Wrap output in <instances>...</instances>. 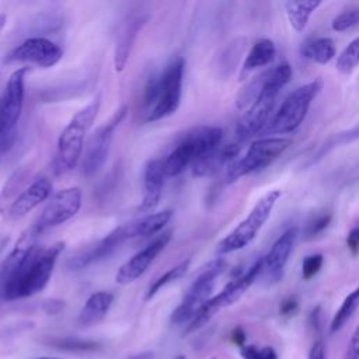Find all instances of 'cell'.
I'll list each match as a JSON object with an SVG mask.
<instances>
[{
    "mask_svg": "<svg viewBox=\"0 0 359 359\" xmlns=\"http://www.w3.org/2000/svg\"><path fill=\"white\" fill-rule=\"evenodd\" d=\"M125 240H129V234L126 230V226L122 224L116 229H114L111 233H108L101 241H98L95 245L90 247L80 255H76L67 261V266L72 271L83 269L97 261H101L107 258L118 245H121Z\"/></svg>",
    "mask_w": 359,
    "mask_h": 359,
    "instance_id": "obj_16",
    "label": "cell"
},
{
    "mask_svg": "<svg viewBox=\"0 0 359 359\" xmlns=\"http://www.w3.org/2000/svg\"><path fill=\"white\" fill-rule=\"evenodd\" d=\"M359 307V286H356L341 303L339 309L337 310V313L334 314L331 324H330V331L331 332H337L339 331L346 323L348 320L353 316V313L356 311V309Z\"/></svg>",
    "mask_w": 359,
    "mask_h": 359,
    "instance_id": "obj_27",
    "label": "cell"
},
{
    "mask_svg": "<svg viewBox=\"0 0 359 359\" xmlns=\"http://www.w3.org/2000/svg\"><path fill=\"white\" fill-rule=\"evenodd\" d=\"M175 359H185V356L184 355H178Z\"/></svg>",
    "mask_w": 359,
    "mask_h": 359,
    "instance_id": "obj_44",
    "label": "cell"
},
{
    "mask_svg": "<svg viewBox=\"0 0 359 359\" xmlns=\"http://www.w3.org/2000/svg\"><path fill=\"white\" fill-rule=\"evenodd\" d=\"M359 139V123H356L355 126H352L351 129L348 130H344V132H339V133H335L323 147H321V151L318 153V158L327 153L328 150H331L332 147L335 146H341V144H346V143H352L355 140Z\"/></svg>",
    "mask_w": 359,
    "mask_h": 359,
    "instance_id": "obj_30",
    "label": "cell"
},
{
    "mask_svg": "<svg viewBox=\"0 0 359 359\" xmlns=\"http://www.w3.org/2000/svg\"><path fill=\"white\" fill-rule=\"evenodd\" d=\"M297 227L292 226L286 229L272 244L268 254L264 257V268L262 273L269 276L272 280H278L282 276V272L287 264V259L293 251L296 238H297Z\"/></svg>",
    "mask_w": 359,
    "mask_h": 359,
    "instance_id": "obj_17",
    "label": "cell"
},
{
    "mask_svg": "<svg viewBox=\"0 0 359 359\" xmlns=\"http://www.w3.org/2000/svg\"><path fill=\"white\" fill-rule=\"evenodd\" d=\"M63 248V241H57L46 248L36 245L14 276L0 289V296L4 300H15L31 297L41 292L48 285Z\"/></svg>",
    "mask_w": 359,
    "mask_h": 359,
    "instance_id": "obj_1",
    "label": "cell"
},
{
    "mask_svg": "<svg viewBox=\"0 0 359 359\" xmlns=\"http://www.w3.org/2000/svg\"><path fill=\"white\" fill-rule=\"evenodd\" d=\"M171 215H172L171 210H161L156 213H149L130 223H125L129 238L156 234L168 223V220L171 219Z\"/></svg>",
    "mask_w": 359,
    "mask_h": 359,
    "instance_id": "obj_22",
    "label": "cell"
},
{
    "mask_svg": "<svg viewBox=\"0 0 359 359\" xmlns=\"http://www.w3.org/2000/svg\"><path fill=\"white\" fill-rule=\"evenodd\" d=\"M331 222V213L328 212H323L316 215L314 217H311L304 229V236L306 238H313L314 236L320 234L324 229H327V226Z\"/></svg>",
    "mask_w": 359,
    "mask_h": 359,
    "instance_id": "obj_33",
    "label": "cell"
},
{
    "mask_svg": "<svg viewBox=\"0 0 359 359\" xmlns=\"http://www.w3.org/2000/svg\"><path fill=\"white\" fill-rule=\"evenodd\" d=\"M53 345L59 349L69 352H93L100 349V345L94 341H81V339H60L53 342Z\"/></svg>",
    "mask_w": 359,
    "mask_h": 359,
    "instance_id": "obj_32",
    "label": "cell"
},
{
    "mask_svg": "<svg viewBox=\"0 0 359 359\" xmlns=\"http://www.w3.org/2000/svg\"><path fill=\"white\" fill-rule=\"evenodd\" d=\"M323 262H324L323 254L307 255L303 259V264H302V276H303V279L309 280L313 276H316L320 272V269L323 266Z\"/></svg>",
    "mask_w": 359,
    "mask_h": 359,
    "instance_id": "obj_34",
    "label": "cell"
},
{
    "mask_svg": "<svg viewBox=\"0 0 359 359\" xmlns=\"http://www.w3.org/2000/svg\"><path fill=\"white\" fill-rule=\"evenodd\" d=\"M302 56L318 65H327L335 56V43L328 36L310 39L302 46Z\"/></svg>",
    "mask_w": 359,
    "mask_h": 359,
    "instance_id": "obj_25",
    "label": "cell"
},
{
    "mask_svg": "<svg viewBox=\"0 0 359 359\" xmlns=\"http://www.w3.org/2000/svg\"><path fill=\"white\" fill-rule=\"evenodd\" d=\"M262 268H264V257H259L252 262V265L247 271H244L241 275L230 280L216 296L210 297L201 307V310L195 314V317L188 323L185 334H191L199 330L217 311L236 303L247 292V289L255 282V279L262 273Z\"/></svg>",
    "mask_w": 359,
    "mask_h": 359,
    "instance_id": "obj_8",
    "label": "cell"
},
{
    "mask_svg": "<svg viewBox=\"0 0 359 359\" xmlns=\"http://www.w3.org/2000/svg\"><path fill=\"white\" fill-rule=\"evenodd\" d=\"M39 359H59V358H39Z\"/></svg>",
    "mask_w": 359,
    "mask_h": 359,
    "instance_id": "obj_45",
    "label": "cell"
},
{
    "mask_svg": "<svg viewBox=\"0 0 359 359\" xmlns=\"http://www.w3.org/2000/svg\"><path fill=\"white\" fill-rule=\"evenodd\" d=\"M292 76L293 70L287 63L278 65L264 72L262 91L254 102L244 109V114L236 126V137L238 142H245L250 137L262 133L272 118L271 115L280 90L292 80Z\"/></svg>",
    "mask_w": 359,
    "mask_h": 359,
    "instance_id": "obj_2",
    "label": "cell"
},
{
    "mask_svg": "<svg viewBox=\"0 0 359 359\" xmlns=\"http://www.w3.org/2000/svg\"><path fill=\"white\" fill-rule=\"evenodd\" d=\"M353 229H355V230H356V233H358V236H359V223H358V224H356V226H355V227H353Z\"/></svg>",
    "mask_w": 359,
    "mask_h": 359,
    "instance_id": "obj_43",
    "label": "cell"
},
{
    "mask_svg": "<svg viewBox=\"0 0 359 359\" xmlns=\"http://www.w3.org/2000/svg\"><path fill=\"white\" fill-rule=\"evenodd\" d=\"M6 20H7L6 15H4V14H0V31H1L3 27L6 25Z\"/></svg>",
    "mask_w": 359,
    "mask_h": 359,
    "instance_id": "obj_42",
    "label": "cell"
},
{
    "mask_svg": "<svg viewBox=\"0 0 359 359\" xmlns=\"http://www.w3.org/2000/svg\"><path fill=\"white\" fill-rule=\"evenodd\" d=\"M15 137H17V132L15 130H11V132L0 136V154L7 153L14 146Z\"/></svg>",
    "mask_w": 359,
    "mask_h": 359,
    "instance_id": "obj_37",
    "label": "cell"
},
{
    "mask_svg": "<svg viewBox=\"0 0 359 359\" xmlns=\"http://www.w3.org/2000/svg\"><path fill=\"white\" fill-rule=\"evenodd\" d=\"M321 6V1H286L285 10L292 28L296 32H303L311 14Z\"/></svg>",
    "mask_w": 359,
    "mask_h": 359,
    "instance_id": "obj_26",
    "label": "cell"
},
{
    "mask_svg": "<svg viewBox=\"0 0 359 359\" xmlns=\"http://www.w3.org/2000/svg\"><path fill=\"white\" fill-rule=\"evenodd\" d=\"M282 196L280 191L272 189L261 196L248 216L241 220L219 244L217 252L219 254H230L247 247L258 234L261 227L269 219L276 202Z\"/></svg>",
    "mask_w": 359,
    "mask_h": 359,
    "instance_id": "obj_9",
    "label": "cell"
},
{
    "mask_svg": "<svg viewBox=\"0 0 359 359\" xmlns=\"http://www.w3.org/2000/svg\"><path fill=\"white\" fill-rule=\"evenodd\" d=\"M132 359H153V353L144 352V353H140V355H137V356H133Z\"/></svg>",
    "mask_w": 359,
    "mask_h": 359,
    "instance_id": "obj_41",
    "label": "cell"
},
{
    "mask_svg": "<svg viewBox=\"0 0 359 359\" xmlns=\"http://www.w3.org/2000/svg\"><path fill=\"white\" fill-rule=\"evenodd\" d=\"M344 359H359V324L351 335Z\"/></svg>",
    "mask_w": 359,
    "mask_h": 359,
    "instance_id": "obj_36",
    "label": "cell"
},
{
    "mask_svg": "<svg viewBox=\"0 0 359 359\" xmlns=\"http://www.w3.org/2000/svg\"><path fill=\"white\" fill-rule=\"evenodd\" d=\"M358 24H359V8H351V10H345L344 13L338 14L332 20L331 27L337 32H344V31H348V29L356 27Z\"/></svg>",
    "mask_w": 359,
    "mask_h": 359,
    "instance_id": "obj_31",
    "label": "cell"
},
{
    "mask_svg": "<svg viewBox=\"0 0 359 359\" xmlns=\"http://www.w3.org/2000/svg\"><path fill=\"white\" fill-rule=\"evenodd\" d=\"M275 55H276V46L272 39L262 38L257 41L250 49L243 63V74H247L255 69H259L272 63V60L275 59Z\"/></svg>",
    "mask_w": 359,
    "mask_h": 359,
    "instance_id": "obj_23",
    "label": "cell"
},
{
    "mask_svg": "<svg viewBox=\"0 0 359 359\" xmlns=\"http://www.w3.org/2000/svg\"><path fill=\"white\" fill-rule=\"evenodd\" d=\"M290 143L292 140L283 136H265L254 140L243 157L236 158L226 167L224 182L233 184L241 177L269 165L290 146Z\"/></svg>",
    "mask_w": 359,
    "mask_h": 359,
    "instance_id": "obj_7",
    "label": "cell"
},
{
    "mask_svg": "<svg viewBox=\"0 0 359 359\" xmlns=\"http://www.w3.org/2000/svg\"><path fill=\"white\" fill-rule=\"evenodd\" d=\"M227 262L224 258H215L206 264L199 275L195 278L187 293L184 294L178 307L171 313V323L184 324L189 323L201 307L210 299L216 279L226 269Z\"/></svg>",
    "mask_w": 359,
    "mask_h": 359,
    "instance_id": "obj_10",
    "label": "cell"
},
{
    "mask_svg": "<svg viewBox=\"0 0 359 359\" xmlns=\"http://www.w3.org/2000/svg\"><path fill=\"white\" fill-rule=\"evenodd\" d=\"M52 192V182L46 177L35 180L28 188H25L10 205L7 210L8 219H20L35 209L39 203L49 198Z\"/></svg>",
    "mask_w": 359,
    "mask_h": 359,
    "instance_id": "obj_19",
    "label": "cell"
},
{
    "mask_svg": "<svg viewBox=\"0 0 359 359\" xmlns=\"http://www.w3.org/2000/svg\"><path fill=\"white\" fill-rule=\"evenodd\" d=\"M38 236H39V231L35 229V226L25 230L20 236L18 241L15 243V245L10 251V254L1 261V264H0V289L14 276V273L21 268V265L25 262L28 255L36 247Z\"/></svg>",
    "mask_w": 359,
    "mask_h": 359,
    "instance_id": "obj_18",
    "label": "cell"
},
{
    "mask_svg": "<svg viewBox=\"0 0 359 359\" xmlns=\"http://www.w3.org/2000/svg\"><path fill=\"white\" fill-rule=\"evenodd\" d=\"M299 302L294 297H287L280 304V314L282 316H292L297 311Z\"/></svg>",
    "mask_w": 359,
    "mask_h": 359,
    "instance_id": "obj_38",
    "label": "cell"
},
{
    "mask_svg": "<svg viewBox=\"0 0 359 359\" xmlns=\"http://www.w3.org/2000/svg\"><path fill=\"white\" fill-rule=\"evenodd\" d=\"M164 165L163 161L158 158L150 160L144 167L143 175V185H144V195L143 202L140 205L142 212H151L160 201L163 185H164Z\"/></svg>",
    "mask_w": 359,
    "mask_h": 359,
    "instance_id": "obj_20",
    "label": "cell"
},
{
    "mask_svg": "<svg viewBox=\"0 0 359 359\" xmlns=\"http://www.w3.org/2000/svg\"><path fill=\"white\" fill-rule=\"evenodd\" d=\"M189 262H191L189 259H185V261L177 264L175 266H172L171 269H168V271H167L165 273H163L160 278H157V279L153 282V285L149 287V290H147V293H146V300L151 299V297H153L158 290H161L164 286H167V285H170V283L178 280L180 278H182V276L185 275L188 266H189Z\"/></svg>",
    "mask_w": 359,
    "mask_h": 359,
    "instance_id": "obj_29",
    "label": "cell"
},
{
    "mask_svg": "<svg viewBox=\"0 0 359 359\" xmlns=\"http://www.w3.org/2000/svg\"><path fill=\"white\" fill-rule=\"evenodd\" d=\"M63 56V49L53 41L42 36H34L22 41L11 49L6 57V63H32L39 67H52Z\"/></svg>",
    "mask_w": 359,
    "mask_h": 359,
    "instance_id": "obj_12",
    "label": "cell"
},
{
    "mask_svg": "<svg viewBox=\"0 0 359 359\" xmlns=\"http://www.w3.org/2000/svg\"><path fill=\"white\" fill-rule=\"evenodd\" d=\"M100 104V95H97L81 108L62 130L57 139V153L55 160L56 174H65L77 165L83 153L86 135L98 114Z\"/></svg>",
    "mask_w": 359,
    "mask_h": 359,
    "instance_id": "obj_5",
    "label": "cell"
},
{
    "mask_svg": "<svg viewBox=\"0 0 359 359\" xmlns=\"http://www.w3.org/2000/svg\"><path fill=\"white\" fill-rule=\"evenodd\" d=\"M81 208V189L69 187L52 195L43 210L41 212L35 229L42 233L46 229L59 226L72 219Z\"/></svg>",
    "mask_w": 359,
    "mask_h": 359,
    "instance_id": "obj_13",
    "label": "cell"
},
{
    "mask_svg": "<svg viewBox=\"0 0 359 359\" xmlns=\"http://www.w3.org/2000/svg\"><path fill=\"white\" fill-rule=\"evenodd\" d=\"M126 112H128V107L122 105L112 114V116L107 122H104L91 133L86 146L83 164H81L84 175H93L98 172L100 168L104 165L109 153L114 133L119 126V123L126 116Z\"/></svg>",
    "mask_w": 359,
    "mask_h": 359,
    "instance_id": "obj_11",
    "label": "cell"
},
{
    "mask_svg": "<svg viewBox=\"0 0 359 359\" xmlns=\"http://www.w3.org/2000/svg\"><path fill=\"white\" fill-rule=\"evenodd\" d=\"M359 66V36L352 39L337 57V69L344 74H351Z\"/></svg>",
    "mask_w": 359,
    "mask_h": 359,
    "instance_id": "obj_28",
    "label": "cell"
},
{
    "mask_svg": "<svg viewBox=\"0 0 359 359\" xmlns=\"http://www.w3.org/2000/svg\"><path fill=\"white\" fill-rule=\"evenodd\" d=\"M309 359H327L325 358V348L321 341H316L309 352Z\"/></svg>",
    "mask_w": 359,
    "mask_h": 359,
    "instance_id": "obj_39",
    "label": "cell"
},
{
    "mask_svg": "<svg viewBox=\"0 0 359 359\" xmlns=\"http://www.w3.org/2000/svg\"><path fill=\"white\" fill-rule=\"evenodd\" d=\"M231 341H233V344H236V345H238V346H244V342H245V332L243 331V328H240V327H237V328H234L233 331H231Z\"/></svg>",
    "mask_w": 359,
    "mask_h": 359,
    "instance_id": "obj_40",
    "label": "cell"
},
{
    "mask_svg": "<svg viewBox=\"0 0 359 359\" xmlns=\"http://www.w3.org/2000/svg\"><path fill=\"white\" fill-rule=\"evenodd\" d=\"M25 74L27 67L14 70L0 95V136L14 130L20 119L24 102Z\"/></svg>",
    "mask_w": 359,
    "mask_h": 359,
    "instance_id": "obj_14",
    "label": "cell"
},
{
    "mask_svg": "<svg viewBox=\"0 0 359 359\" xmlns=\"http://www.w3.org/2000/svg\"><path fill=\"white\" fill-rule=\"evenodd\" d=\"M140 25H142V22L139 21V18H132L128 22H125V25L122 27V31L119 34L116 48H115V56H114V65H115L116 72L123 70V67L128 62L129 53H130L133 39H135Z\"/></svg>",
    "mask_w": 359,
    "mask_h": 359,
    "instance_id": "obj_24",
    "label": "cell"
},
{
    "mask_svg": "<svg viewBox=\"0 0 359 359\" xmlns=\"http://www.w3.org/2000/svg\"><path fill=\"white\" fill-rule=\"evenodd\" d=\"M212 359H215V358H212Z\"/></svg>",
    "mask_w": 359,
    "mask_h": 359,
    "instance_id": "obj_46",
    "label": "cell"
},
{
    "mask_svg": "<svg viewBox=\"0 0 359 359\" xmlns=\"http://www.w3.org/2000/svg\"><path fill=\"white\" fill-rule=\"evenodd\" d=\"M223 130L217 126H199L188 132L163 161L164 174L175 177L189 164L209 158L222 144Z\"/></svg>",
    "mask_w": 359,
    "mask_h": 359,
    "instance_id": "obj_4",
    "label": "cell"
},
{
    "mask_svg": "<svg viewBox=\"0 0 359 359\" xmlns=\"http://www.w3.org/2000/svg\"><path fill=\"white\" fill-rule=\"evenodd\" d=\"M114 302V294L109 292H95L84 303L80 314L79 323L81 325H93L101 321L109 311Z\"/></svg>",
    "mask_w": 359,
    "mask_h": 359,
    "instance_id": "obj_21",
    "label": "cell"
},
{
    "mask_svg": "<svg viewBox=\"0 0 359 359\" xmlns=\"http://www.w3.org/2000/svg\"><path fill=\"white\" fill-rule=\"evenodd\" d=\"M185 62L182 57L171 59L160 74L151 76L144 86L143 107L146 121L156 122L172 115L181 102Z\"/></svg>",
    "mask_w": 359,
    "mask_h": 359,
    "instance_id": "obj_3",
    "label": "cell"
},
{
    "mask_svg": "<svg viewBox=\"0 0 359 359\" xmlns=\"http://www.w3.org/2000/svg\"><path fill=\"white\" fill-rule=\"evenodd\" d=\"M170 238H171V231H165L161 236L156 237L143 250L132 255L125 264L119 266L115 275V282L119 285H129L136 279H139L150 266V264L156 259V257L165 248Z\"/></svg>",
    "mask_w": 359,
    "mask_h": 359,
    "instance_id": "obj_15",
    "label": "cell"
},
{
    "mask_svg": "<svg viewBox=\"0 0 359 359\" xmlns=\"http://www.w3.org/2000/svg\"><path fill=\"white\" fill-rule=\"evenodd\" d=\"M323 81L316 79L294 88L262 130L265 135H286L294 132L304 121L311 102L323 90Z\"/></svg>",
    "mask_w": 359,
    "mask_h": 359,
    "instance_id": "obj_6",
    "label": "cell"
},
{
    "mask_svg": "<svg viewBox=\"0 0 359 359\" xmlns=\"http://www.w3.org/2000/svg\"><path fill=\"white\" fill-rule=\"evenodd\" d=\"M243 359H278V355L272 346L257 348L254 345H244L241 348Z\"/></svg>",
    "mask_w": 359,
    "mask_h": 359,
    "instance_id": "obj_35",
    "label": "cell"
}]
</instances>
